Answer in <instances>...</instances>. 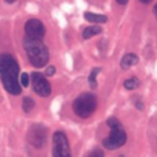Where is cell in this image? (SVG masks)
Here are the masks:
<instances>
[{
  "label": "cell",
  "mask_w": 157,
  "mask_h": 157,
  "mask_svg": "<svg viewBox=\"0 0 157 157\" xmlns=\"http://www.w3.org/2000/svg\"><path fill=\"white\" fill-rule=\"evenodd\" d=\"M18 71V64L11 54H0V80L4 88L13 96L20 94L22 91L20 86Z\"/></svg>",
  "instance_id": "cell-1"
},
{
  "label": "cell",
  "mask_w": 157,
  "mask_h": 157,
  "mask_svg": "<svg viewBox=\"0 0 157 157\" xmlns=\"http://www.w3.org/2000/svg\"><path fill=\"white\" fill-rule=\"evenodd\" d=\"M23 48L27 55V59L34 67H43L47 65L49 60V50L47 45L42 42V39H34L29 37H25Z\"/></svg>",
  "instance_id": "cell-2"
},
{
  "label": "cell",
  "mask_w": 157,
  "mask_h": 157,
  "mask_svg": "<svg viewBox=\"0 0 157 157\" xmlns=\"http://www.w3.org/2000/svg\"><path fill=\"white\" fill-rule=\"evenodd\" d=\"M107 125L110 128V134L102 141V145L108 150H117L123 145H125L126 132L123 125L120 124V121L117 118L112 117L107 119Z\"/></svg>",
  "instance_id": "cell-3"
},
{
  "label": "cell",
  "mask_w": 157,
  "mask_h": 157,
  "mask_svg": "<svg viewBox=\"0 0 157 157\" xmlns=\"http://www.w3.org/2000/svg\"><path fill=\"white\" fill-rule=\"evenodd\" d=\"M96 108H97V97L93 93H88V92L76 97L72 103L74 113L82 119L91 117L94 113Z\"/></svg>",
  "instance_id": "cell-4"
},
{
  "label": "cell",
  "mask_w": 157,
  "mask_h": 157,
  "mask_svg": "<svg viewBox=\"0 0 157 157\" xmlns=\"http://www.w3.org/2000/svg\"><path fill=\"white\" fill-rule=\"evenodd\" d=\"M48 139V130L42 124H33L27 131V141L36 148H42Z\"/></svg>",
  "instance_id": "cell-5"
},
{
  "label": "cell",
  "mask_w": 157,
  "mask_h": 157,
  "mask_svg": "<svg viewBox=\"0 0 157 157\" xmlns=\"http://www.w3.org/2000/svg\"><path fill=\"white\" fill-rule=\"evenodd\" d=\"M53 157H71L69 140L63 131H55L53 135Z\"/></svg>",
  "instance_id": "cell-6"
},
{
  "label": "cell",
  "mask_w": 157,
  "mask_h": 157,
  "mask_svg": "<svg viewBox=\"0 0 157 157\" xmlns=\"http://www.w3.org/2000/svg\"><path fill=\"white\" fill-rule=\"evenodd\" d=\"M31 83L33 91L40 97H48L52 93V86L49 81L40 72L34 71L31 74Z\"/></svg>",
  "instance_id": "cell-7"
},
{
  "label": "cell",
  "mask_w": 157,
  "mask_h": 157,
  "mask_svg": "<svg viewBox=\"0 0 157 157\" xmlns=\"http://www.w3.org/2000/svg\"><path fill=\"white\" fill-rule=\"evenodd\" d=\"M25 33L26 37L34 38V39H42L45 34V27L38 18H29L25 23Z\"/></svg>",
  "instance_id": "cell-8"
},
{
  "label": "cell",
  "mask_w": 157,
  "mask_h": 157,
  "mask_svg": "<svg viewBox=\"0 0 157 157\" xmlns=\"http://www.w3.org/2000/svg\"><path fill=\"white\" fill-rule=\"evenodd\" d=\"M137 63H139V56L136 54H134V53H128V54H125L121 58V60H120V67L123 70H128L129 67L136 65Z\"/></svg>",
  "instance_id": "cell-9"
},
{
  "label": "cell",
  "mask_w": 157,
  "mask_h": 157,
  "mask_svg": "<svg viewBox=\"0 0 157 157\" xmlns=\"http://www.w3.org/2000/svg\"><path fill=\"white\" fill-rule=\"evenodd\" d=\"M83 17L86 21L92 22V23H105L108 21V17L105 15L101 13H93V12H85Z\"/></svg>",
  "instance_id": "cell-10"
},
{
  "label": "cell",
  "mask_w": 157,
  "mask_h": 157,
  "mask_svg": "<svg viewBox=\"0 0 157 157\" xmlns=\"http://www.w3.org/2000/svg\"><path fill=\"white\" fill-rule=\"evenodd\" d=\"M101 32H102V28H101L98 25L88 26V27H86V28L83 29V32H82V37H83V39H88V38H91V37H93V36L99 34Z\"/></svg>",
  "instance_id": "cell-11"
},
{
  "label": "cell",
  "mask_w": 157,
  "mask_h": 157,
  "mask_svg": "<svg viewBox=\"0 0 157 157\" xmlns=\"http://www.w3.org/2000/svg\"><path fill=\"white\" fill-rule=\"evenodd\" d=\"M139 86H140V81H139L137 77H130V78H126V80L124 81V87H125V90H128V91L136 90Z\"/></svg>",
  "instance_id": "cell-12"
},
{
  "label": "cell",
  "mask_w": 157,
  "mask_h": 157,
  "mask_svg": "<svg viewBox=\"0 0 157 157\" xmlns=\"http://www.w3.org/2000/svg\"><path fill=\"white\" fill-rule=\"evenodd\" d=\"M101 67H94L91 72H90V75H88V83H90V86H91V88L92 90H94L96 87H97V75L101 72Z\"/></svg>",
  "instance_id": "cell-13"
},
{
  "label": "cell",
  "mask_w": 157,
  "mask_h": 157,
  "mask_svg": "<svg viewBox=\"0 0 157 157\" xmlns=\"http://www.w3.org/2000/svg\"><path fill=\"white\" fill-rule=\"evenodd\" d=\"M34 101L31 98V97H25L23 101H22V109L25 113H29L33 108H34Z\"/></svg>",
  "instance_id": "cell-14"
},
{
  "label": "cell",
  "mask_w": 157,
  "mask_h": 157,
  "mask_svg": "<svg viewBox=\"0 0 157 157\" xmlns=\"http://www.w3.org/2000/svg\"><path fill=\"white\" fill-rule=\"evenodd\" d=\"M20 83L23 87H27L29 85V75L27 72H22L21 74V76H20Z\"/></svg>",
  "instance_id": "cell-15"
},
{
  "label": "cell",
  "mask_w": 157,
  "mask_h": 157,
  "mask_svg": "<svg viewBox=\"0 0 157 157\" xmlns=\"http://www.w3.org/2000/svg\"><path fill=\"white\" fill-rule=\"evenodd\" d=\"M87 157H104V155H103V151H102V150L96 148V150L91 151V152L88 153V156H87Z\"/></svg>",
  "instance_id": "cell-16"
},
{
  "label": "cell",
  "mask_w": 157,
  "mask_h": 157,
  "mask_svg": "<svg viewBox=\"0 0 157 157\" xmlns=\"http://www.w3.org/2000/svg\"><path fill=\"white\" fill-rule=\"evenodd\" d=\"M54 74H55V67H54L53 65L48 66L47 70H45V75H47V76H53Z\"/></svg>",
  "instance_id": "cell-17"
},
{
  "label": "cell",
  "mask_w": 157,
  "mask_h": 157,
  "mask_svg": "<svg viewBox=\"0 0 157 157\" xmlns=\"http://www.w3.org/2000/svg\"><path fill=\"white\" fill-rule=\"evenodd\" d=\"M135 105H136V108H137L139 110H144V103H142L141 101H136Z\"/></svg>",
  "instance_id": "cell-18"
},
{
  "label": "cell",
  "mask_w": 157,
  "mask_h": 157,
  "mask_svg": "<svg viewBox=\"0 0 157 157\" xmlns=\"http://www.w3.org/2000/svg\"><path fill=\"white\" fill-rule=\"evenodd\" d=\"M115 1H117V2L119 4V5H126L129 0H115Z\"/></svg>",
  "instance_id": "cell-19"
},
{
  "label": "cell",
  "mask_w": 157,
  "mask_h": 157,
  "mask_svg": "<svg viewBox=\"0 0 157 157\" xmlns=\"http://www.w3.org/2000/svg\"><path fill=\"white\" fill-rule=\"evenodd\" d=\"M153 13H155V16H156V18H157V2H156V5H155V7H153Z\"/></svg>",
  "instance_id": "cell-20"
},
{
  "label": "cell",
  "mask_w": 157,
  "mask_h": 157,
  "mask_svg": "<svg viewBox=\"0 0 157 157\" xmlns=\"http://www.w3.org/2000/svg\"><path fill=\"white\" fill-rule=\"evenodd\" d=\"M152 0H140V2H142V4H150Z\"/></svg>",
  "instance_id": "cell-21"
},
{
  "label": "cell",
  "mask_w": 157,
  "mask_h": 157,
  "mask_svg": "<svg viewBox=\"0 0 157 157\" xmlns=\"http://www.w3.org/2000/svg\"><path fill=\"white\" fill-rule=\"evenodd\" d=\"M16 0H5V2H7V4H13Z\"/></svg>",
  "instance_id": "cell-22"
}]
</instances>
